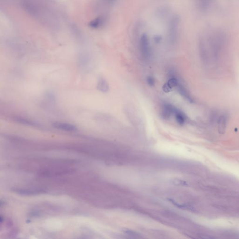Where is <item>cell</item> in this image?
Segmentation results:
<instances>
[{
  "label": "cell",
  "mask_w": 239,
  "mask_h": 239,
  "mask_svg": "<svg viewBox=\"0 0 239 239\" xmlns=\"http://www.w3.org/2000/svg\"><path fill=\"white\" fill-rule=\"evenodd\" d=\"M172 184L177 186H182V187H187L188 186L187 182L182 180L179 179H174L171 181Z\"/></svg>",
  "instance_id": "9a60e30c"
},
{
  "label": "cell",
  "mask_w": 239,
  "mask_h": 239,
  "mask_svg": "<svg viewBox=\"0 0 239 239\" xmlns=\"http://www.w3.org/2000/svg\"><path fill=\"white\" fill-rule=\"evenodd\" d=\"M17 4L37 23L56 32L61 28V16L55 0H16Z\"/></svg>",
  "instance_id": "6da1fadb"
},
{
  "label": "cell",
  "mask_w": 239,
  "mask_h": 239,
  "mask_svg": "<svg viewBox=\"0 0 239 239\" xmlns=\"http://www.w3.org/2000/svg\"><path fill=\"white\" fill-rule=\"evenodd\" d=\"M175 120L177 123L179 125H184L187 120V117L183 111L177 108L175 109L174 113Z\"/></svg>",
  "instance_id": "9c48e42d"
},
{
  "label": "cell",
  "mask_w": 239,
  "mask_h": 239,
  "mask_svg": "<svg viewBox=\"0 0 239 239\" xmlns=\"http://www.w3.org/2000/svg\"><path fill=\"white\" fill-rule=\"evenodd\" d=\"M52 126L57 129L66 131H74L77 129L75 125L68 123L56 122L52 124Z\"/></svg>",
  "instance_id": "8992f818"
},
{
  "label": "cell",
  "mask_w": 239,
  "mask_h": 239,
  "mask_svg": "<svg viewBox=\"0 0 239 239\" xmlns=\"http://www.w3.org/2000/svg\"><path fill=\"white\" fill-rule=\"evenodd\" d=\"M140 49L142 56L145 59H148L150 57L151 50L150 40L147 35L143 34L140 38Z\"/></svg>",
  "instance_id": "3957f363"
},
{
  "label": "cell",
  "mask_w": 239,
  "mask_h": 239,
  "mask_svg": "<svg viewBox=\"0 0 239 239\" xmlns=\"http://www.w3.org/2000/svg\"><path fill=\"white\" fill-rule=\"evenodd\" d=\"M97 88L99 90L102 92H106L109 90V84L105 79L101 78L98 82Z\"/></svg>",
  "instance_id": "8fae6325"
},
{
  "label": "cell",
  "mask_w": 239,
  "mask_h": 239,
  "mask_svg": "<svg viewBox=\"0 0 239 239\" xmlns=\"http://www.w3.org/2000/svg\"><path fill=\"white\" fill-rule=\"evenodd\" d=\"M123 232L125 235L129 236L130 237L133 238H143L140 233L136 232L135 231L133 230H129V229H125L123 231Z\"/></svg>",
  "instance_id": "4fadbf2b"
},
{
  "label": "cell",
  "mask_w": 239,
  "mask_h": 239,
  "mask_svg": "<svg viewBox=\"0 0 239 239\" xmlns=\"http://www.w3.org/2000/svg\"><path fill=\"white\" fill-rule=\"evenodd\" d=\"M227 121L228 118L226 114H222L219 117L218 121V132L221 134L224 133L225 130L227 126Z\"/></svg>",
  "instance_id": "30bf717a"
},
{
  "label": "cell",
  "mask_w": 239,
  "mask_h": 239,
  "mask_svg": "<svg viewBox=\"0 0 239 239\" xmlns=\"http://www.w3.org/2000/svg\"><path fill=\"white\" fill-rule=\"evenodd\" d=\"M176 108L169 103H165L162 105L161 111L162 117L165 120H167L171 117L172 114H174Z\"/></svg>",
  "instance_id": "277c9868"
},
{
  "label": "cell",
  "mask_w": 239,
  "mask_h": 239,
  "mask_svg": "<svg viewBox=\"0 0 239 239\" xmlns=\"http://www.w3.org/2000/svg\"><path fill=\"white\" fill-rule=\"evenodd\" d=\"M146 82L147 83L150 87H152L155 85L156 83V81L155 79L153 76H148L146 78Z\"/></svg>",
  "instance_id": "2e32d148"
},
{
  "label": "cell",
  "mask_w": 239,
  "mask_h": 239,
  "mask_svg": "<svg viewBox=\"0 0 239 239\" xmlns=\"http://www.w3.org/2000/svg\"><path fill=\"white\" fill-rule=\"evenodd\" d=\"M176 88L180 95H181L183 98L186 101L190 103H194V99L190 94L189 91L184 85L179 83Z\"/></svg>",
  "instance_id": "5b68a950"
},
{
  "label": "cell",
  "mask_w": 239,
  "mask_h": 239,
  "mask_svg": "<svg viewBox=\"0 0 239 239\" xmlns=\"http://www.w3.org/2000/svg\"><path fill=\"white\" fill-rule=\"evenodd\" d=\"M16 121L23 124H26V125H32L34 126L35 125V123H34L31 121L27 119H24V118H20V117H17L16 118Z\"/></svg>",
  "instance_id": "5bb4252c"
},
{
  "label": "cell",
  "mask_w": 239,
  "mask_h": 239,
  "mask_svg": "<svg viewBox=\"0 0 239 239\" xmlns=\"http://www.w3.org/2000/svg\"><path fill=\"white\" fill-rule=\"evenodd\" d=\"M179 18L177 16H173L169 25L168 35L169 41L172 44L176 42L179 34Z\"/></svg>",
  "instance_id": "7a4b0ae2"
},
{
  "label": "cell",
  "mask_w": 239,
  "mask_h": 239,
  "mask_svg": "<svg viewBox=\"0 0 239 239\" xmlns=\"http://www.w3.org/2000/svg\"><path fill=\"white\" fill-rule=\"evenodd\" d=\"M162 38L161 37L159 36V35H156L154 38V41L155 42L157 43V44H159L161 41Z\"/></svg>",
  "instance_id": "e0dca14e"
},
{
  "label": "cell",
  "mask_w": 239,
  "mask_h": 239,
  "mask_svg": "<svg viewBox=\"0 0 239 239\" xmlns=\"http://www.w3.org/2000/svg\"><path fill=\"white\" fill-rule=\"evenodd\" d=\"M169 202L171 203L173 205H174L177 208H180V209H182L187 210L189 211H193L194 210V208L193 207H191L189 206H187V205H182V204H179L177 202L175 201V200L171 199H168Z\"/></svg>",
  "instance_id": "7c38bea8"
},
{
  "label": "cell",
  "mask_w": 239,
  "mask_h": 239,
  "mask_svg": "<svg viewBox=\"0 0 239 239\" xmlns=\"http://www.w3.org/2000/svg\"><path fill=\"white\" fill-rule=\"evenodd\" d=\"M179 83V80L176 78L172 77L162 87V90L165 93H169L172 91L173 88H176Z\"/></svg>",
  "instance_id": "52a82bcc"
},
{
  "label": "cell",
  "mask_w": 239,
  "mask_h": 239,
  "mask_svg": "<svg viewBox=\"0 0 239 239\" xmlns=\"http://www.w3.org/2000/svg\"><path fill=\"white\" fill-rule=\"evenodd\" d=\"M15 192L23 195H35L45 193V191L41 190H31V189H16Z\"/></svg>",
  "instance_id": "ba28073f"
}]
</instances>
